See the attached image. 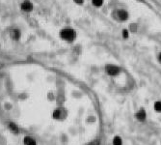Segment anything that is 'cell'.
<instances>
[{
  "instance_id": "1",
  "label": "cell",
  "mask_w": 161,
  "mask_h": 145,
  "mask_svg": "<svg viewBox=\"0 0 161 145\" xmlns=\"http://www.w3.org/2000/svg\"><path fill=\"white\" fill-rule=\"evenodd\" d=\"M60 37L66 42L73 43L76 38V32L71 28H64L60 31Z\"/></svg>"
},
{
  "instance_id": "2",
  "label": "cell",
  "mask_w": 161,
  "mask_h": 145,
  "mask_svg": "<svg viewBox=\"0 0 161 145\" xmlns=\"http://www.w3.org/2000/svg\"><path fill=\"white\" fill-rule=\"evenodd\" d=\"M105 72H106V74L108 75H110V77H117L121 72V69L116 65L108 64L105 66Z\"/></svg>"
},
{
  "instance_id": "3",
  "label": "cell",
  "mask_w": 161,
  "mask_h": 145,
  "mask_svg": "<svg viewBox=\"0 0 161 145\" xmlns=\"http://www.w3.org/2000/svg\"><path fill=\"white\" fill-rule=\"evenodd\" d=\"M68 115V111L63 107L56 108L53 112H52V117L55 120H64Z\"/></svg>"
},
{
  "instance_id": "4",
  "label": "cell",
  "mask_w": 161,
  "mask_h": 145,
  "mask_svg": "<svg viewBox=\"0 0 161 145\" xmlns=\"http://www.w3.org/2000/svg\"><path fill=\"white\" fill-rule=\"evenodd\" d=\"M8 129L10 130V131H11L12 134H16V136H18V134L20 133V130H19V127L16 125L15 122H9L8 123Z\"/></svg>"
},
{
  "instance_id": "5",
  "label": "cell",
  "mask_w": 161,
  "mask_h": 145,
  "mask_svg": "<svg viewBox=\"0 0 161 145\" xmlns=\"http://www.w3.org/2000/svg\"><path fill=\"white\" fill-rule=\"evenodd\" d=\"M135 118L140 122H144L146 120L147 118V113H146V110L143 109V108H141V109H139L136 112L135 114Z\"/></svg>"
},
{
  "instance_id": "6",
  "label": "cell",
  "mask_w": 161,
  "mask_h": 145,
  "mask_svg": "<svg viewBox=\"0 0 161 145\" xmlns=\"http://www.w3.org/2000/svg\"><path fill=\"white\" fill-rule=\"evenodd\" d=\"M20 8L23 12H31L33 10V4L28 0H25V1L21 3Z\"/></svg>"
},
{
  "instance_id": "7",
  "label": "cell",
  "mask_w": 161,
  "mask_h": 145,
  "mask_svg": "<svg viewBox=\"0 0 161 145\" xmlns=\"http://www.w3.org/2000/svg\"><path fill=\"white\" fill-rule=\"evenodd\" d=\"M117 16L119 18V19H121V21H126L127 18H129V13H127L126 10H120V11H118L117 12Z\"/></svg>"
},
{
  "instance_id": "8",
  "label": "cell",
  "mask_w": 161,
  "mask_h": 145,
  "mask_svg": "<svg viewBox=\"0 0 161 145\" xmlns=\"http://www.w3.org/2000/svg\"><path fill=\"white\" fill-rule=\"evenodd\" d=\"M23 144L24 145H37V140L30 136H26L23 138Z\"/></svg>"
},
{
  "instance_id": "9",
  "label": "cell",
  "mask_w": 161,
  "mask_h": 145,
  "mask_svg": "<svg viewBox=\"0 0 161 145\" xmlns=\"http://www.w3.org/2000/svg\"><path fill=\"white\" fill-rule=\"evenodd\" d=\"M10 35H11V38L13 39L14 41H18L19 38H20L21 36V33L20 31L18 30V29H13V30L11 31V33H10Z\"/></svg>"
},
{
  "instance_id": "10",
  "label": "cell",
  "mask_w": 161,
  "mask_h": 145,
  "mask_svg": "<svg viewBox=\"0 0 161 145\" xmlns=\"http://www.w3.org/2000/svg\"><path fill=\"white\" fill-rule=\"evenodd\" d=\"M112 144L113 145H123V139H121V137H120L119 136H116L113 138Z\"/></svg>"
},
{
  "instance_id": "11",
  "label": "cell",
  "mask_w": 161,
  "mask_h": 145,
  "mask_svg": "<svg viewBox=\"0 0 161 145\" xmlns=\"http://www.w3.org/2000/svg\"><path fill=\"white\" fill-rule=\"evenodd\" d=\"M103 1L104 0H92V4H93L95 7L100 8L103 5Z\"/></svg>"
},
{
  "instance_id": "12",
  "label": "cell",
  "mask_w": 161,
  "mask_h": 145,
  "mask_svg": "<svg viewBox=\"0 0 161 145\" xmlns=\"http://www.w3.org/2000/svg\"><path fill=\"white\" fill-rule=\"evenodd\" d=\"M153 108L156 112H161V102L160 101H157L154 103L153 104Z\"/></svg>"
},
{
  "instance_id": "13",
  "label": "cell",
  "mask_w": 161,
  "mask_h": 145,
  "mask_svg": "<svg viewBox=\"0 0 161 145\" xmlns=\"http://www.w3.org/2000/svg\"><path fill=\"white\" fill-rule=\"evenodd\" d=\"M121 35H123V38L124 39H127L129 37V32L127 29H124L123 32H121Z\"/></svg>"
},
{
  "instance_id": "14",
  "label": "cell",
  "mask_w": 161,
  "mask_h": 145,
  "mask_svg": "<svg viewBox=\"0 0 161 145\" xmlns=\"http://www.w3.org/2000/svg\"><path fill=\"white\" fill-rule=\"evenodd\" d=\"M87 145H100V140H94V141H92V142H90L89 144Z\"/></svg>"
},
{
  "instance_id": "15",
  "label": "cell",
  "mask_w": 161,
  "mask_h": 145,
  "mask_svg": "<svg viewBox=\"0 0 161 145\" xmlns=\"http://www.w3.org/2000/svg\"><path fill=\"white\" fill-rule=\"evenodd\" d=\"M73 2H75L76 4L81 5V4H83V3H84V0H73Z\"/></svg>"
},
{
  "instance_id": "16",
  "label": "cell",
  "mask_w": 161,
  "mask_h": 145,
  "mask_svg": "<svg viewBox=\"0 0 161 145\" xmlns=\"http://www.w3.org/2000/svg\"><path fill=\"white\" fill-rule=\"evenodd\" d=\"M157 59H158V62L161 64V52L158 54V57H157Z\"/></svg>"
},
{
  "instance_id": "17",
  "label": "cell",
  "mask_w": 161,
  "mask_h": 145,
  "mask_svg": "<svg viewBox=\"0 0 161 145\" xmlns=\"http://www.w3.org/2000/svg\"><path fill=\"white\" fill-rule=\"evenodd\" d=\"M137 1H142V0H137Z\"/></svg>"
}]
</instances>
